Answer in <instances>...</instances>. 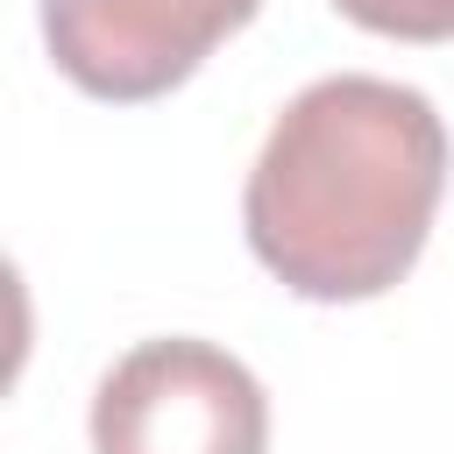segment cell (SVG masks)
I'll use <instances>...</instances> for the list:
<instances>
[{
    "mask_svg": "<svg viewBox=\"0 0 454 454\" xmlns=\"http://www.w3.org/2000/svg\"><path fill=\"white\" fill-rule=\"evenodd\" d=\"M348 21L397 35V43H447L454 35V0H333Z\"/></svg>",
    "mask_w": 454,
    "mask_h": 454,
    "instance_id": "cell-4",
    "label": "cell"
},
{
    "mask_svg": "<svg viewBox=\"0 0 454 454\" xmlns=\"http://www.w3.org/2000/svg\"><path fill=\"white\" fill-rule=\"evenodd\" d=\"M447 128L419 85L333 71L312 78L262 135L241 227L255 262L319 305L390 291L440 213Z\"/></svg>",
    "mask_w": 454,
    "mask_h": 454,
    "instance_id": "cell-1",
    "label": "cell"
},
{
    "mask_svg": "<svg viewBox=\"0 0 454 454\" xmlns=\"http://www.w3.org/2000/svg\"><path fill=\"white\" fill-rule=\"evenodd\" d=\"M262 0H43L57 71L92 99H156L184 85Z\"/></svg>",
    "mask_w": 454,
    "mask_h": 454,
    "instance_id": "cell-3",
    "label": "cell"
},
{
    "mask_svg": "<svg viewBox=\"0 0 454 454\" xmlns=\"http://www.w3.org/2000/svg\"><path fill=\"white\" fill-rule=\"evenodd\" d=\"M270 397L241 355L170 333L128 348L92 390V454H262Z\"/></svg>",
    "mask_w": 454,
    "mask_h": 454,
    "instance_id": "cell-2",
    "label": "cell"
}]
</instances>
